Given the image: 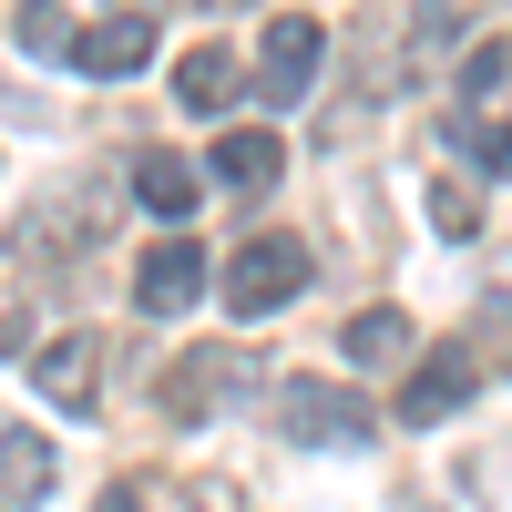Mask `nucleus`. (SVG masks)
I'll return each instance as SVG.
<instances>
[{
  "label": "nucleus",
  "mask_w": 512,
  "mask_h": 512,
  "mask_svg": "<svg viewBox=\"0 0 512 512\" xmlns=\"http://www.w3.org/2000/svg\"><path fill=\"white\" fill-rule=\"evenodd\" d=\"M256 390H267V359H256V349H236V338H205V349H185L175 369L154 379L164 420H216L226 400H256Z\"/></svg>",
  "instance_id": "1"
},
{
  "label": "nucleus",
  "mask_w": 512,
  "mask_h": 512,
  "mask_svg": "<svg viewBox=\"0 0 512 512\" xmlns=\"http://www.w3.org/2000/svg\"><path fill=\"white\" fill-rule=\"evenodd\" d=\"M482 379H492V369H482L472 338H441V349L410 359V379H400V431H441V420H461Z\"/></svg>",
  "instance_id": "2"
},
{
  "label": "nucleus",
  "mask_w": 512,
  "mask_h": 512,
  "mask_svg": "<svg viewBox=\"0 0 512 512\" xmlns=\"http://www.w3.org/2000/svg\"><path fill=\"white\" fill-rule=\"evenodd\" d=\"M267 410H277V431L308 441V451H369V431H379V420L338 390V379H277Z\"/></svg>",
  "instance_id": "3"
},
{
  "label": "nucleus",
  "mask_w": 512,
  "mask_h": 512,
  "mask_svg": "<svg viewBox=\"0 0 512 512\" xmlns=\"http://www.w3.org/2000/svg\"><path fill=\"white\" fill-rule=\"evenodd\" d=\"M308 277H318V267H308V246H297V236H246L236 267H226V318H277Z\"/></svg>",
  "instance_id": "4"
},
{
  "label": "nucleus",
  "mask_w": 512,
  "mask_h": 512,
  "mask_svg": "<svg viewBox=\"0 0 512 512\" xmlns=\"http://www.w3.org/2000/svg\"><path fill=\"white\" fill-rule=\"evenodd\" d=\"M195 297H205V246H195V226H164L144 246V267H134V308L144 318H185Z\"/></svg>",
  "instance_id": "5"
},
{
  "label": "nucleus",
  "mask_w": 512,
  "mask_h": 512,
  "mask_svg": "<svg viewBox=\"0 0 512 512\" xmlns=\"http://www.w3.org/2000/svg\"><path fill=\"white\" fill-rule=\"evenodd\" d=\"M318 52H328V31H318L308 11L267 21V52H256V93H267V103H308V93H318Z\"/></svg>",
  "instance_id": "6"
},
{
  "label": "nucleus",
  "mask_w": 512,
  "mask_h": 512,
  "mask_svg": "<svg viewBox=\"0 0 512 512\" xmlns=\"http://www.w3.org/2000/svg\"><path fill=\"white\" fill-rule=\"evenodd\" d=\"M31 390L93 420V410H103V338H93V328H72V338H52V349L31 359Z\"/></svg>",
  "instance_id": "7"
},
{
  "label": "nucleus",
  "mask_w": 512,
  "mask_h": 512,
  "mask_svg": "<svg viewBox=\"0 0 512 512\" xmlns=\"http://www.w3.org/2000/svg\"><path fill=\"white\" fill-rule=\"evenodd\" d=\"M205 175H216L226 195H267L287 175V144L267 134V123H236V134H216V154H205Z\"/></svg>",
  "instance_id": "8"
},
{
  "label": "nucleus",
  "mask_w": 512,
  "mask_h": 512,
  "mask_svg": "<svg viewBox=\"0 0 512 512\" xmlns=\"http://www.w3.org/2000/svg\"><path fill=\"white\" fill-rule=\"evenodd\" d=\"M144 62H154V21H144V11H113V21L82 31V62H72V72L123 82V72H144Z\"/></svg>",
  "instance_id": "9"
},
{
  "label": "nucleus",
  "mask_w": 512,
  "mask_h": 512,
  "mask_svg": "<svg viewBox=\"0 0 512 512\" xmlns=\"http://www.w3.org/2000/svg\"><path fill=\"white\" fill-rule=\"evenodd\" d=\"M246 82H256V72H246L236 52H216V41H195V52L175 62V103H185V113H226V103L246 93Z\"/></svg>",
  "instance_id": "10"
},
{
  "label": "nucleus",
  "mask_w": 512,
  "mask_h": 512,
  "mask_svg": "<svg viewBox=\"0 0 512 512\" xmlns=\"http://www.w3.org/2000/svg\"><path fill=\"white\" fill-rule=\"evenodd\" d=\"M134 195L154 205L164 226H195V205H205V175L185 154H134Z\"/></svg>",
  "instance_id": "11"
},
{
  "label": "nucleus",
  "mask_w": 512,
  "mask_h": 512,
  "mask_svg": "<svg viewBox=\"0 0 512 512\" xmlns=\"http://www.w3.org/2000/svg\"><path fill=\"white\" fill-rule=\"evenodd\" d=\"M338 359H349V369L410 359V308H359V318H338Z\"/></svg>",
  "instance_id": "12"
},
{
  "label": "nucleus",
  "mask_w": 512,
  "mask_h": 512,
  "mask_svg": "<svg viewBox=\"0 0 512 512\" xmlns=\"http://www.w3.org/2000/svg\"><path fill=\"white\" fill-rule=\"evenodd\" d=\"M441 144L472 164V175H512V123H482L472 103H451V113H441Z\"/></svg>",
  "instance_id": "13"
},
{
  "label": "nucleus",
  "mask_w": 512,
  "mask_h": 512,
  "mask_svg": "<svg viewBox=\"0 0 512 512\" xmlns=\"http://www.w3.org/2000/svg\"><path fill=\"white\" fill-rule=\"evenodd\" d=\"M0 492H11V502H41V492H52V441L21 431V420L0 431Z\"/></svg>",
  "instance_id": "14"
},
{
  "label": "nucleus",
  "mask_w": 512,
  "mask_h": 512,
  "mask_svg": "<svg viewBox=\"0 0 512 512\" xmlns=\"http://www.w3.org/2000/svg\"><path fill=\"white\" fill-rule=\"evenodd\" d=\"M21 52L31 62H82V31H72V11H62V0H21Z\"/></svg>",
  "instance_id": "15"
},
{
  "label": "nucleus",
  "mask_w": 512,
  "mask_h": 512,
  "mask_svg": "<svg viewBox=\"0 0 512 512\" xmlns=\"http://www.w3.org/2000/svg\"><path fill=\"white\" fill-rule=\"evenodd\" d=\"M431 226H441L451 246H472V236H482V195L461 185V175H431Z\"/></svg>",
  "instance_id": "16"
},
{
  "label": "nucleus",
  "mask_w": 512,
  "mask_h": 512,
  "mask_svg": "<svg viewBox=\"0 0 512 512\" xmlns=\"http://www.w3.org/2000/svg\"><path fill=\"white\" fill-rule=\"evenodd\" d=\"M472 11H482V0H420V21H410V52H420V62H441L451 41H461V21H472Z\"/></svg>",
  "instance_id": "17"
},
{
  "label": "nucleus",
  "mask_w": 512,
  "mask_h": 512,
  "mask_svg": "<svg viewBox=\"0 0 512 512\" xmlns=\"http://www.w3.org/2000/svg\"><path fill=\"white\" fill-rule=\"evenodd\" d=\"M502 82H512V52H502V41H482V52H472V62H461V103H472V113H482V103L502 93Z\"/></svg>",
  "instance_id": "18"
},
{
  "label": "nucleus",
  "mask_w": 512,
  "mask_h": 512,
  "mask_svg": "<svg viewBox=\"0 0 512 512\" xmlns=\"http://www.w3.org/2000/svg\"><path fill=\"white\" fill-rule=\"evenodd\" d=\"M482 369H512V297H482V328H472Z\"/></svg>",
  "instance_id": "19"
},
{
  "label": "nucleus",
  "mask_w": 512,
  "mask_h": 512,
  "mask_svg": "<svg viewBox=\"0 0 512 512\" xmlns=\"http://www.w3.org/2000/svg\"><path fill=\"white\" fill-rule=\"evenodd\" d=\"M93 512H144V492H134V482H113V492H103Z\"/></svg>",
  "instance_id": "20"
},
{
  "label": "nucleus",
  "mask_w": 512,
  "mask_h": 512,
  "mask_svg": "<svg viewBox=\"0 0 512 512\" xmlns=\"http://www.w3.org/2000/svg\"><path fill=\"white\" fill-rule=\"evenodd\" d=\"M205 11H246V0H205Z\"/></svg>",
  "instance_id": "21"
},
{
  "label": "nucleus",
  "mask_w": 512,
  "mask_h": 512,
  "mask_svg": "<svg viewBox=\"0 0 512 512\" xmlns=\"http://www.w3.org/2000/svg\"><path fill=\"white\" fill-rule=\"evenodd\" d=\"M123 11H144V21H154V0H123Z\"/></svg>",
  "instance_id": "22"
}]
</instances>
